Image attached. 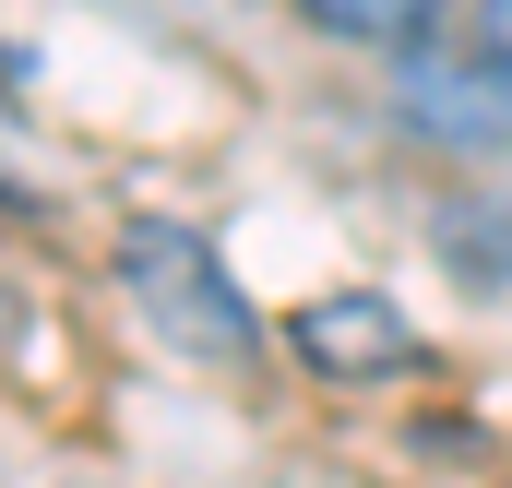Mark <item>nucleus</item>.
<instances>
[{
    "label": "nucleus",
    "mask_w": 512,
    "mask_h": 488,
    "mask_svg": "<svg viewBox=\"0 0 512 488\" xmlns=\"http://www.w3.org/2000/svg\"><path fill=\"white\" fill-rule=\"evenodd\" d=\"M120 286L131 310L179 346V358H251V298L227 286V262H215V239L203 227H179V215H131L120 227Z\"/></svg>",
    "instance_id": "f257e3e1"
},
{
    "label": "nucleus",
    "mask_w": 512,
    "mask_h": 488,
    "mask_svg": "<svg viewBox=\"0 0 512 488\" xmlns=\"http://www.w3.org/2000/svg\"><path fill=\"white\" fill-rule=\"evenodd\" d=\"M441 12H453V0H298L310 36H334V48H393V60H417V48L441 36Z\"/></svg>",
    "instance_id": "20e7f679"
},
{
    "label": "nucleus",
    "mask_w": 512,
    "mask_h": 488,
    "mask_svg": "<svg viewBox=\"0 0 512 488\" xmlns=\"http://www.w3.org/2000/svg\"><path fill=\"white\" fill-rule=\"evenodd\" d=\"M286 346L322 369V381H370V369H405V358H417V322H405L393 298L358 286V298H310V310L286 322Z\"/></svg>",
    "instance_id": "7ed1b4c3"
},
{
    "label": "nucleus",
    "mask_w": 512,
    "mask_h": 488,
    "mask_svg": "<svg viewBox=\"0 0 512 488\" xmlns=\"http://www.w3.org/2000/svg\"><path fill=\"white\" fill-rule=\"evenodd\" d=\"M393 108H405V131H429V143H465V155H512V72H489L477 48H465V60L417 48V60L393 72Z\"/></svg>",
    "instance_id": "f03ea898"
},
{
    "label": "nucleus",
    "mask_w": 512,
    "mask_h": 488,
    "mask_svg": "<svg viewBox=\"0 0 512 488\" xmlns=\"http://www.w3.org/2000/svg\"><path fill=\"white\" fill-rule=\"evenodd\" d=\"M477 60L512 72V0H477Z\"/></svg>",
    "instance_id": "423d86ee"
},
{
    "label": "nucleus",
    "mask_w": 512,
    "mask_h": 488,
    "mask_svg": "<svg viewBox=\"0 0 512 488\" xmlns=\"http://www.w3.org/2000/svg\"><path fill=\"white\" fill-rule=\"evenodd\" d=\"M0 334H12V298H0Z\"/></svg>",
    "instance_id": "0eeeda50"
},
{
    "label": "nucleus",
    "mask_w": 512,
    "mask_h": 488,
    "mask_svg": "<svg viewBox=\"0 0 512 488\" xmlns=\"http://www.w3.org/2000/svg\"><path fill=\"white\" fill-rule=\"evenodd\" d=\"M429 239H441V262H465L489 298H512V191H465V203H441Z\"/></svg>",
    "instance_id": "39448f33"
}]
</instances>
